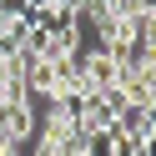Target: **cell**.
I'll return each instance as SVG.
<instances>
[{"mask_svg": "<svg viewBox=\"0 0 156 156\" xmlns=\"http://www.w3.org/2000/svg\"><path fill=\"white\" fill-rule=\"evenodd\" d=\"M5 25H10V15H0V30H5Z\"/></svg>", "mask_w": 156, "mask_h": 156, "instance_id": "1", "label": "cell"}]
</instances>
